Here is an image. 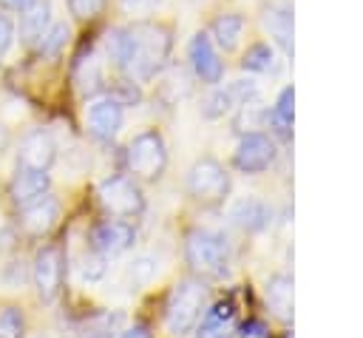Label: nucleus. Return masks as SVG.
Wrapping results in <instances>:
<instances>
[{
    "label": "nucleus",
    "instance_id": "nucleus-11",
    "mask_svg": "<svg viewBox=\"0 0 363 338\" xmlns=\"http://www.w3.org/2000/svg\"><path fill=\"white\" fill-rule=\"evenodd\" d=\"M91 250L99 253V256H119L125 250L133 247L136 241V227L128 222V219H102L91 227Z\"/></svg>",
    "mask_w": 363,
    "mask_h": 338
},
{
    "label": "nucleus",
    "instance_id": "nucleus-19",
    "mask_svg": "<svg viewBox=\"0 0 363 338\" xmlns=\"http://www.w3.org/2000/svg\"><path fill=\"white\" fill-rule=\"evenodd\" d=\"M264 295H267V304L272 310V315L281 321V324H289L292 315H295V290H292V278L278 273L267 281L264 287Z\"/></svg>",
    "mask_w": 363,
    "mask_h": 338
},
{
    "label": "nucleus",
    "instance_id": "nucleus-25",
    "mask_svg": "<svg viewBox=\"0 0 363 338\" xmlns=\"http://www.w3.org/2000/svg\"><path fill=\"white\" fill-rule=\"evenodd\" d=\"M230 111H235V99H233L230 88L213 85V91H210V94L204 97V102H201V116H204V119H221V116L230 114Z\"/></svg>",
    "mask_w": 363,
    "mask_h": 338
},
{
    "label": "nucleus",
    "instance_id": "nucleus-9",
    "mask_svg": "<svg viewBox=\"0 0 363 338\" xmlns=\"http://www.w3.org/2000/svg\"><path fill=\"white\" fill-rule=\"evenodd\" d=\"M261 26L269 34L272 45L292 57L295 51V9L292 0H264L261 3Z\"/></svg>",
    "mask_w": 363,
    "mask_h": 338
},
{
    "label": "nucleus",
    "instance_id": "nucleus-33",
    "mask_svg": "<svg viewBox=\"0 0 363 338\" xmlns=\"http://www.w3.org/2000/svg\"><path fill=\"white\" fill-rule=\"evenodd\" d=\"M11 40H14V26H11V20L0 11V60H3L6 51L11 48Z\"/></svg>",
    "mask_w": 363,
    "mask_h": 338
},
{
    "label": "nucleus",
    "instance_id": "nucleus-2",
    "mask_svg": "<svg viewBox=\"0 0 363 338\" xmlns=\"http://www.w3.org/2000/svg\"><path fill=\"white\" fill-rule=\"evenodd\" d=\"M207 310V287L201 278H182L164 304V327L170 335L182 338L196 329L201 312Z\"/></svg>",
    "mask_w": 363,
    "mask_h": 338
},
{
    "label": "nucleus",
    "instance_id": "nucleus-34",
    "mask_svg": "<svg viewBox=\"0 0 363 338\" xmlns=\"http://www.w3.org/2000/svg\"><path fill=\"white\" fill-rule=\"evenodd\" d=\"M159 6V0H122V9L128 14H150Z\"/></svg>",
    "mask_w": 363,
    "mask_h": 338
},
{
    "label": "nucleus",
    "instance_id": "nucleus-7",
    "mask_svg": "<svg viewBox=\"0 0 363 338\" xmlns=\"http://www.w3.org/2000/svg\"><path fill=\"white\" fill-rule=\"evenodd\" d=\"M31 281L37 290V298L43 304L57 301L62 281H65V247L57 241H48L37 250L34 264H31Z\"/></svg>",
    "mask_w": 363,
    "mask_h": 338
},
{
    "label": "nucleus",
    "instance_id": "nucleus-18",
    "mask_svg": "<svg viewBox=\"0 0 363 338\" xmlns=\"http://www.w3.org/2000/svg\"><path fill=\"white\" fill-rule=\"evenodd\" d=\"M292 119H295V88L284 85L278 91L272 108H267V125L278 139L289 142L292 139Z\"/></svg>",
    "mask_w": 363,
    "mask_h": 338
},
{
    "label": "nucleus",
    "instance_id": "nucleus-26",
    "mask_svg": "<svg viewBox=\"0 0 363 338\" xmlns=\"http://www.w3.org/2000/svg\"><path fill=\"white\" fill-rule=\"evenodd\" d=\"M0 338H26V312L17 304L0 310Z\"/></svg>",
    "mask_w": 363,
    "mask_h": 338
},
{
    "label": "nucleus",
    "instance_id": "nucleus-13",
    "mask_svg": "<svg viewBox=\"0 0 363 338\" xmlns=\"http://www.w3.org/2000/svg\"><path fill=\"white\" fill-rule=\"evenodd\" d=\"M60 213H62L60 199L51 196V193H45L43 199H37L28 207H20L17 210V230L23 236H28V239H43V236H48L57 227Z\"/></svg>",
    "mask_w": 363,
    "mask_h": 338
},
{
    "label": "nucleus",
    "instance_id": "nucleus-14",
    "mask_svg": "<svg viewBox=\"0 0 363 338\" xmlns=\"http://www.w3.org/2000/svg\"><path fill=\"white\" fill-rule=\"evenodd\" d=\"M51 190V179H48V170H31V168H17V173L11 176L9 182V202L14 210L20 207H28L31 202L43 199L45 193Z\"/></svg>",
    "mask_w": 363,
    "mask_h": 338
},
{
    "label": "nucleus",
    "instance_id": "nucleus-10",
    "mask_svg": "<svg viewBox=\"0 0 363 338\" xmlns=\"http://www.w3.org/2000/svg\"><path fill=\"white\" fill-rule=\"evenodd\" d=\"M187 60H190V68H193V77L201 80L204 85H218L221 77H224V60L216 48V43L210 40L207 31H196L187 43Z\"/></svg>",
    "mask_w": 363,
    "mask_h": 338
},
{
    "label": "nucleus",
    "instance_id": "nucleus-27",
    "mask_svg": "<svg viewBox=\"0 0 363 338\" xmlns=\"http://www.w3.org/2000/svg\"><path fill=\"white\" fill-rule=\"evenodd\" d=\"M68 37H71V28H68L65 23H54V26L40 37L37 48H40L43 57H60V51L65 48Z\"/></svg>",
    "mask_w": 363,
    "mask_h": 338
},
{
    "label": "nucleus",
    "instance_id": "nucleus-28",
    "mask_svg": "<svg viewBox=\"0 0 363 338\" xmlns=\"http://www.w3.org/2000/svg\"><path fill=\"white\" fill-rule=\"evenodd\" d=\"M108 94H111L122 108H125V105H139V102H142V88H139V82L130 80V77L113 80V88H111Z\"/></svg>",
    "mask_w": 363,
    "mask_h": 338
},
{
    "label": "nucleus",
    "instance_id": "nucleus-17",
    "mask_svg": "<svg viewBox=\"0 0 363 338\" xmlns=\"http://www.w3.org/2000/svg\"><path fill=\"white\" fill-rule=\"evenodd\" d=\"M244 28H247V17L241 11H224V14H218L210 23V31L207 34L216 43V48H221L224 54H230V51H235L241 45Z\"/></svg>",
    "mask_w": 363,
    "mask_h": 338
},
{
    "label": "nucleus",
    "instance_id": "nucleus-20",
    "mask_svg": "<svg viewBox=\"0 0 363 338\" xmlns=\"http://www.w3.org/2000/svg\"><path fill=\"white\" fill-rule=\"evenodd\" d=\"M51 26V3L48 0H31L26 9H20V40L26 45H37L40 37Z\"/></svg>",
    "mask_w": 363,
    "mask_h": 338
},
{
    "label": "nucleus",
    "instance_id": "nucleus-4",
    "mask_svg": "<svg viewBox=\"0 0 363 338\" xmlns=\"http://www.w3.org/2000/svg\"><path fill=\"white\" fill-rule=\"evenodd\" d=\"M184 187H187V196L201 207H218L230 193V173L218 159L201 156L190 165Z\"/></svg>",
    "mask_w": 363,
    "mask_h": 338
},
{
    "label": "nucleus",
    "instance_id": "nucleus-31",
    "mask_svg": "<svg viewBox=\"0 0 363 338\" xmlns=\"http://www.w3.org/2000/svg\"><path fill=\"white\" fill-rule=\"evenodd\" d=\"M102 273H105V256H99V253H91V256L82 261V278H88V281H96Z\"/></svg>",
    "mask_w": 363,
    "mask_h": 338
},
{
    "label": "nucleus",
    "instance_id": "nucleus-3",
    "mask_svg": "<svg viewBox=\"0 0 363 338\" xmlns=\"http://www.w3.org/2000/svg\"><path fill=\"white\" fill-rule=\"evenodd\" d=\"M184 261L199 278H221L230 270V244L216 230H190L184 236Z\"/></svg>",
    "mask_w": 363,
    "mask_h": 338
},
{
    "label": "nucleus",
    "instance_id": "nucleus-37",
    "mask_svg": "<svg viewBox=\"0 0 363 338\" xmlns=\"http://www.w3.org/2000/svg\"><path fill=\"white\" fill-rule=\"evenodd\" d=\"M6 139H9V136H6V128H3V125H0V148H3V145H6Z\"/></svg>",
    "mask_w": 363,
    "mask_h": 338
},
{
    "label": "nucleus",
    "instance_id": "nucleus-36",
    "mask_svg": "<svg viewBox=\"0 0 363 338\" xmlns=\"http://www.w3.org/2000/svg\"><path fill=\"white\" fill-rule=\"evenodd\" d=\"M31 0H0V6L3 9H11V11H20V9H26Z\"/></svg>",
    "mask_w": 363,
    "mask_h": 338
},
{
    "label": "nucleus",
    "instance_id": "nucleus-5",
    "mask_svg": "<svg viewBox=\"0 0 363 338\" xmlns=\"http://www.w3.org/2000/svg\"><path fill=\"white\" fill-rule=\"evenodd\" d=\"M125 165H128V173H133V179L156 182L167 168L164 136L156 128H147V131L136 133L125 148Z\"/></svg>",
    "mask_w": 363,
    "mask_h": 338
},
{
    "label": "nucleus",
    "instance_id": "nucleus-23",
    "mask_svg": "<svg viewBox=\"0 0 363 338\" xmlns=\"http://www.w3.org/2000/svg\"><path fill=\"white\" fill-rule=\"evenodd\" d=\"M74 82L88 97H96L102 91L105 74H102V62H99L96 54H88V57H79L77 60V65H74Z\"/></svg>",
    "mask_w": 363,
    "mask_h": 338
},
{
    "label": "nucleus",
    "instance_id": "nucleus-15",
    "mask_svg": "<svg viewBox=\"0 0 363 338\" xmlns=\"http://www.w3.org/2000/svg\"><path fill=\"white\" fill-rule=\"evenodd\" d=\"M57 156V145L51 139L48 131L37 128L31 131L23 142H20V151H17V168H31V170H48L51 162Z\"/></svg>",
    "mask_w": 363,
    "mask_h": 338
},
{
    "label": "nucleus",
    "instance_id": "nucleus-21",
    "mask_svg": "<svg viewBox=\"0 0 363 338\" xmlns=\"http://www.w3.org/2000/svg\"><path fill=\"white\" fill-rule=\"evenodd\" d=\"M241 68L250 74H275L278 71V48L267 40H255L241 54Z\"/></svg>",
    "mask_w": 363,
    "mask_h": 338
},
{
    "label": "nucleus",
    "instance_id": "nucleus-32",
    "mask_svg": "<svg viewBox=\"0 0 363 338\" xmlns=\"http://www.w3.org/2000/svg\"><path fill=\"white\" fill-rule=\"evenodd\" d=\"M238 338H269V329H267V324H264V321L250 318V321H244V324H241Z\"/></svg>",
    "mask_w": 363,
    "mask_h": 338
},
{
    "label": "nucleus",
    "instance_id": "nucleus-12",
    "mask_svg": "<svg viewBox=\"0 0 363 338\" xmlns=\"http://www.w3.org/2000/svg\"><path fill=\"white\" fill-rule=\"evenodd\" d=\"M85 122H88V131L94 139L99 142H111L119 131H122V122H125V108L111 97V94H102V97H94L85 108Z\"/></svg>",
    "mask_w": 363,
    "mask_h": 338
},
{
    "label": "nucleus",
    "instance_id": "nucleus-22",
    "mask_svg": "<svg viewBox=\"0 0 363 338\" xmlns=\"http://www.w3.org/2000/svg\"><path fill=\"white\" fill-rule=\"evenodd\" d=\"M269 207L261 202V199H241L235 207H233V222L238 224V227H244V230H250V233H258V230H264L267 224H269Z\"/></svg>",
    "mask_w": 363,
    "mask_h": 338
},
{
    "label": "nucleus",
    "instance_id": "nucleus-24",
    "mask_svg": "<svg viewBox=\"0 0 363 338\" xmlns=\"http://www.w3.org/2000/svg\"><path fill=\"white\" fill-rule=\"evenodd\" d=\"M190 94V74L184 68H170L164 74V80L159 82V97L167 105H176L179 99H184Z\"/></svg>",
    "mask_w": 363,
    "mask_h": 338
},
{
    "label": "nucleus",
    "instance_id": "nucleus-6",
    "mask_svg": "<svg viewBox=\"0 0 363 338\" xmlns=\"http://www.w3.org/2000/svg\"><path fill=\"white\" fill-rule=\"evenodd\" d=\"M96 202L111 219H136L145 210V193L139 182L128 173H113L102 179L96 187Z\"/></svg>",
    "mask_w": 363,
    "mask_h": 338
},
{
    "label": "nucleus",
    "instance_id": "nucleus-16",
    "mask_svg": "<svg viewBox=\"0 0 363 338\" xmlns=\"http://www.w3.org/2000/svg\"><path fill=\"white\" fill-rule=\"evenodd\" d=\"M235 332V304L216 301L210 310L201 312L196 324V338H230Z\"/></svg>",
    "mask_w": 363,
    "mask_h": 338
},
{
    "label": "nucleus",
    "instance_id": "nucleus-35",
    "mask_svg": "<svg viewBox=\"0 0 363 338\" xmlns=\"http://www.w3.org/2000/svg\"><path fill=\"white\" fill-rule=\"evenodd\" d=\"M119 338H153V332L145 327V324H133L130 329H125Z\"/></svg>",
    "mask_w": 363,
    "mask_h": 338
},
{
    "label": "nucleus",
    "instance_id": "nucleus-29",
    "mask_svg": "<svg viewBox=\"0 0 363 338\" xmlns=\"http://www.w3.org/2000/svg\"><path fill=\"white\" fill-rule=\"evenodd\" d=\"M156 264H159V261H156L153 256H139V258L130 264V278H133L136 284H147V281L156 276V270H159Z\"/></svg>",
    "mask_w": 363,
    "mask_h": 338
},
{
    "label": "nucleus",
    "instance_id": "nucleus-30",
    "mask_svg": "<svg viewBox=\"0 0 363 338\" xmlns=\"http://www.w3.org/2000/svg\"><path fill=\"white\" fill-rule=\"evenodd\" d=\"M68 9L77 20H94L96 14H102L105 0H68Z\"/></svg>",
    "mask_w": 363,
    "mask_h": 338
},
{
    "label": "nucleus",
    "instance_id": "nucleus-1",
    "mask_svg": "<svg viewBox=\"0 0 363 338\" xmlns=\"http://www.w3.org/2000/svg\"><path fill=\"white\" fill-rule=\"evenodd\" d=\"M105 48L111 62L142 85L164 71L173 48V26L162 20H139L125 28H111Z\"/></svg>",
    "mask_w": 363,
    "mask_h": 338
},
{
    "label": "nucleus",
    "instance_id": "nucleus-8",
    "mask_svg": "<svg viewBox=\"0 0 363 338\" xmlns=\"http://www.w3.org/2000/svg\"><path fill=\"white\" fill-rule=\"evenodd\" d=\"M278 148L275 139L264 131H244L235 151H233V168L244 176H258L275 165Z\"/></svg>",
    "mask_w": 363,
    "mask_h": 338
}]
</instances>
